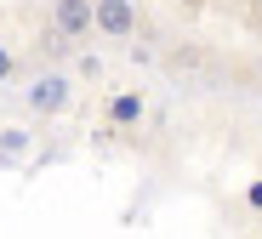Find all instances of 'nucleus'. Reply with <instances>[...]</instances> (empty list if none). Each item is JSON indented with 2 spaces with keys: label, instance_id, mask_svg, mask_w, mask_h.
I'll return each instance as SVG.
<instances>
[{
  "label": "nucleus",
  "instance_id": "obj_3",
  "mask_svg": "<svg viewBox=\"0 0 262 239\" xmlns=\"http://www.w3.org/2000/svg\"><path fill=\"white\" fill-rule=\"evenodd\" d=\"M143 114H148V97H143L137 85H131V91H114V97L103 103V120H108L114 131H137Z\"/></svg>",
  "mask_w": 262,
  "mask_h": 239
},
{
  "label": "nucleus",
  "instance_id": "obj_4",
  "mask_svg": "<svg viewBox=\"0 0 262 239\" xmlns=\"http://www.w3.org/2000/svg\"><path fill=\"white\" fill-rule=\"evenodd\" d=\"M97 34L103 40H131L137 34V6L131 0H97Z\"/></svg>",
  "mask_w": 262,
  "mask_h": 239
},
{
  "label": "nucleus",
  "instance_id": "obj_6",
  "mask_svg": "<svg viewBox=\"0 0 262 239\" xmlns=\"http://www.w3.org/2000/svg\"><path fill=\"white\" fill-rule=\"evenodd\" d=\"M23 148H29V137H23V131H12V137H6V142H0V154H6V160H17V154H23Z\"/></svg>",
  "mask_w": 262,
  "mask_h": 239
},
{
  "label": "nucleus",
  "instance_id": "obj_8",
  "mask_svg": "<svg viewBox=\"0 0 262 239\" xmlns=\"http://www.w3.org/2000/svg\"><path fill=\"white\" fill-rule=\"evenodd\" d=\"M245 205H256V211H262V182H251V188H245Z\"/></svg>",
  "mask_w": 262,
  "mask_h": 239
},
{
  "label": "nucleus",
  "instance_id": "obj_2",
  "mask_svg": "<svg viewBox=\"0 0 262 239\" xmlns=\"http://www.w3.org/2000/svg\"><path fill=\"white\" fill-rule=\"evenodd\" d=\"M52 29L74 46V40H92L97 29V0H52Z\"/></svg>",
  "mask_w": 262,
  "mask_h": 239
},
{
  "label": "nucleus",
  "instance_id": "obj_5",
  "mask_svg": "<svg viewBox=\"0 0 262 239\" xmlns=\"http://www.w3.org/2000/svg\"><path fill=\"white\" fill-rule=\"evenodd\" d=\"M12 74H17V52H12V46H6V40H0V85H6Z\"/></svg>",
  "mask_w": 262,
  "mask_h": 239
},
{
  "label": "nucleus",
  "instance_id": "obj_1",
  "mask_svg": "<svg viewBox=\"0 0 262 239\" xmlns=\"http://www.w3.org/2000/svg\"><path fill=\"white\" fill-rule=\"evenodd\" d=\"M23 103H29V114H40V120H57V114L74 103V85H69L63 69H46V74H34V80H29Z\"/></svg>",
  "mask_w": 262,
  "mask_h": 239
},
{
  "label": "nucleus",
  "instance_id": "obj_7",
  "mask_svg": "<svg viewBox=\"0 0 262 239\" xmlns=\"http://www.w3.org/2000/svg\"><path fill=\"white\" fill-rule=\"evenodd\" d=\"M74 69H80V74H85V80H103V63H97V57H92V52H80V63H74Z\"/></svg>",
  "mask_w": 262,
  "mask_h": 239
}]
</instances>
